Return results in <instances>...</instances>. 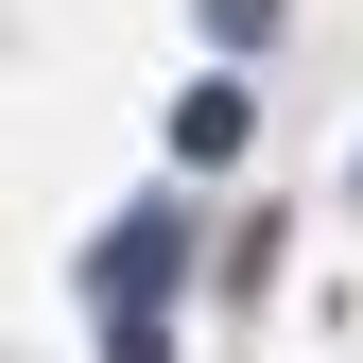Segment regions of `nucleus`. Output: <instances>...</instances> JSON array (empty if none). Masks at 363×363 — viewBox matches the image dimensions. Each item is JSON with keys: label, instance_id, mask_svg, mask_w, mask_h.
I'll list each match as a JSON object with an SVG mask.
<instances>
[{"label": "nucleus", "instance_id": "f257e3e1", "mask_svg": "<svg viewBox=\"0 0 363 363\" xmlns=\"http://www.w3.org/2000/svg\"><path fill=\"white\" fill-rule=\"evenodd\" d=\"M173 277H191V208H139V225L86 242V294H104V311H156Z\"/></svg>", "mask_w": 363, "mask_h": 363}, {"label": "nucleus", "instance_id": "f03ea898", "mask_svg": "<svg viewBox=\"0 0 363 363\" xmlns=\"http://www.w3.org/2000/svg\"><path fill=\"white\" fill-rule=\"evenodd\" d=\"M242 139H259V86H242V69H208L191 104H173V156L208 173V156H242Z\"/></svg>", "mask_w": 363, "mask_h": 363}, {"label": "nucleus", "instance_id": "7ed1b4c3", "mask_svg": "<svg viewBox=\"0 0 363 363\" xmlns=\"http://www.w3.org/2000/svg\"><path fill=\"white\" fill-rule=\"evenodd\" d=\"M208 18V52H277V0H191Z\"/></svg>", "mask_w": 363, "mask_h": 363}, {"label": "nucleus", "instance_id": "20e7f679", "mask_svg": "<svg viewBox=\"0 0 363 363\" xmlns=\"http://www.w3.org/2000/svg\"><path fill=\"white\" fill-rule=\"evenodd\" d=\"M104 363H173V329H156V311H121V329H104Z\"/></svg>", "mask_w": 363, "mask_h": 363}]
</instances>
